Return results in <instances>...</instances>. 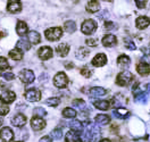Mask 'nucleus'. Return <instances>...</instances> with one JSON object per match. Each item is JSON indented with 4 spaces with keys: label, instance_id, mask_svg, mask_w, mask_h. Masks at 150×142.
<instances>
[{
    "label": "nucleus",
    "instance_id": "1",
    "mask_svg": "<svg viewBox=\"0 0 150 142\" xmlns=\"http://www.w3.org/2000/svg\"><path fill=\"white\" fill-rule=\"evenodd\" d=\"M133 80V75L131 74V72L129 71H124L121 72L117 77H116V84L120 86H127L131 83V81Z\"/></svg>",
    "mask_w": 150,
    "mask_h": 142
},
{
    "label": "nucleus",
    "instance_id": "2",
    "mask_svg": "<svg viewBox=\"0 0 150 142\" xmlns=\"http://www.w3.org/2000/svg\"><path fill=\"white\" fill-rule=\"evenodd\" d=\"M45 35L49 41H57L63 37V30L60 28H50L45 31Z\"/></svg>",
    "mask_w": 150,
    "mask_h": 142
},
{
    "label": "nucleus",
    "instance_id": "3",
    "mask_svg": "<svg viewBox=\"0 0 150 142\" xmlns=\"http://www.w3.org/2000/svg\"><path fill=\"white\" fill-rule=\"evenodd\" d=\"M96 30H97V22L94 19H85L84 22L82 23L81 31L85 35L92 34L93 32H96Z\"/></svg>",
    "mask_w": 150,
    "mask_h": 142
},
{
    "label": "nucleus",
    "instance_id": "4",
    "mask_svg": "<svg viewBox=\"0 0 150 142\" xmlns=\"http://www.w3.org/2000/svg\"><path fill=\"white\" fill-rule=\"evenodd\" d=\"M54 84L58 89H64V88H66L67 84H68V77H67V75H66L65 73H63V72L57 73L56 75H55V77H54Z\"/></svg>",
    "mask_w": 150,
    "mask_h": 142
},
{
    "label": "nucleus",
    "instance_id": "5",
    "mask_svg": "<svg viewBox=\"0 0 150 142\" xmlns=\"http://www.w3.org/2000/svg\"><path fill=\"white\" fill-rule=\"evenodd\" d=\"M18 77L19 80L23 83H25V84H30V83H32L35 80V75H34V73L31 69H23V71H21Z\"/></svg>",
    "mask_w": 150,
    "mask_h": 142
},
{
    "label": "nucleus",
    "instance_id": "6",
    "mask_svg": "<svg viewBox=\"0 0 150 142\" xmlns=\"http://www.w3.org/2000/svg\"><path fill=\"white\" fill-rule=\"evenodd\" d=\"M25 99L30 102H37L41 99V92L38 89H28L25 92Z\"/></svg>",
    "mask_w": 150,
    "mask_h": 142
},
{
    "label": "nucleus",
    "instance_id": "7",
    "mask_svg": "<svg viewBox=\"0 0 150 142\" xmlns=\"http://www.w3.org/2000/svg\"><path fill=\"white\" fill-rule=\"evenodd\" d=\"M0 99H1V102H4V104L6 105H9L15 101L16 93L14 91H10V90H5V91H2V93L0 95Z\"/></svg>",
    "mask_w": 150,
    "mask_h": 142
},
{
    "label": "nucleus",
    "instance_id": "8",
    "mask_svg": "<svg viewBox=\"0 0 150 142\" xmlns=\"http://www.w3.org/2000/svg\"><path fill=\"white\" fill-rule=\"evenodd\" d=\"M52 55H54L52 49L50 47H47V46L41 47L38 50V56L41 60H48V59H50L52 57Z\"/></svg>",
    "mask_w": 150,
    "mask_h": 142
},
{
    "label": "nucleus",
    "instance_id": "9",
    "mask_svg": "<svg viewBox=\"0 0 150 142\" xmlns=\"http://www.w3.org/2000/svg\"><path fill=\"white\" fill-rule=\"evenodd\" d=\"M0 139L2 142H10L14 139V132L10 127H2L0 130Z\"/></svg>",
    "mask_w": 150,
    "mask_h": 142
},
{
    "label": "nucleus",
    "instance_id": "10",
    "mask_svg": "<svg viewBox=\"0 0 150 142\" xmlns=\"http://www.w3.org/2000/svg\"><path fill=\"white\" fill-rule=\"evenodd\" d=\"M31 127L34 131H41L46 127V121L40 117H33L31 119Z\"/></svg>",
    "mask_w": 150,
    "mask_h": 142
},
{
    "label": "nucleus",
    "instance_id": "11",
    "mask_svg": "<svg viewBox=\"0 0 150 142\" xmlns=\"http://www.w3.org/2000/svg\"><path fill=\"white\" fill-rule=\"evenodd\" d=\"M126 102H127V101H126V98L123 95H121V93H117V95H115L112 97L110 104L117 109V108H123V106L126 104Z\"/></svg>",
    "mask_w": 150,
    "mask_h": 142
},
{
    "label": "nucleus",
    "instance_id": "12",
    "mask_svg": "<svg viewBox=\"0 0 150 142\" xmlns=\"http://www.w3.org/2000/svg\"><path fill=\"white\" fill-rule=\"evenodd\" d=\"M28 122L26 119V116L23 115V114H16L13 118H11V124L16 127H23Z\"/></svg>",
    "mask_w": 150,
    "mask_h": 142
},
{
    "label": "nucleus",
    "instance_id": "13",
    "mask_svg": "<svg viewBox=\"0 0 150 142\" xmlns=\"http://www.w3.org/2000/svg\"><path fill=\"white\" fill-rule=\"evenodd\" d=\"M107 56L105 54H98L92 59V65L94 67H103L107 64Z\"/></svg>",
    "mask_w": 150,
    "mask_h": 142
},
{
    "label": "nucleus",
    "instance_id": "14",
    "mask_svg": "<svg viewBox=\"0 0 150 142\" xmlns=\"http://www.w3.org/2000/svg\"><path fill=\"white\" fill-rule=\"evenodd\" d=\"M88 131H89V133L91 134L92 140H94V141H98V140L100 139V136H101V130H100V127H99L98 125L90 124V125H89Z\"/></svg>",
    "mask_w": 150,
    "mask_h": 142
},
{
    "label": "nucleus",
    "instance_id": "15",
    "mask_svg": "<svg viewBox=\"0 0 150 142\" xmlns=\"http://www.w3.org/2000/svg\"><path fill=\"white\" fill-rule=\"evenodd\" d=\"M103 47L110 48V47H115L117 45V38L112 34H107L103 38Z\"/></svg>",
    "mask_w": 150,
    "mask_h": 142
},
{
    "label": "nucleus",
    "instance_id": "16",
    "mask_svg": "<svg viewBox=\"0 0 150 142\" xmlns=\"http://www.w3.org/2000/svg\"><path fill=\"white\" fill-rule=\"evenodd\" d=\"M137 71L141 76H147L150 74V64L149 63H144L140 61L137 66Z\"/></svg>",
    "mask_w": 150,
    "mask_h": 142
},
{
    "label": "nucleus",
    "instance_id": "17",
    "mask_svg": "<svg viewBox=\"0 0 150 142\" xmlns=\"http://www.w3.org/2000/svg\"><path fill=\"white\" fill-rule=\"evenodd\" d=\"M89 95L92 98H99V97H103V95H107V90L101 88V86H94V88L90 89Z\"/></svg>",
    "mask_w": 150,
    "mask_h": 142
},
{
    "label": "nucleus",
    "instance_id": "18",
    "mask_svg": "<svg viewBox=\"0 0 150 142\" xmlns=\"http://www.w3.org/2000/svg\"><path fill=\"white\" fill-rule=\"evenodd\" d=\"M135 25L139 30H144L150 25V19L147 16H140L135 20Z\"/></svg>",
    "mask_w": 150,
    "mask_h": 142
},
{
    "label": "nucleus",
    "instance_id": "19",
    "mask_svg": "<svg viewBox=\"0 0 150 142\" xmlns=\"http://www.w3.org/2000/svg\"><path fill=\"white\" fill-rule=\"evenodd\" d=\"M7 10L11 14H17L22 10V4L19 1H15V0L9 1L7 5Z\"/></svg>",
    "mask_w": 150,
    "mask_h": 142
},
{
    "label": "nucleus",
    "instance_id": "20",
    "mask_svg": "<svg viewBox=\"0 0 150 142\" xmlns=\"http://www.w3.org/2000/svg\"><path fill=\"white\" fill-rule=\"evenodd\" d=\"M114 116L117 117V118H121V119H126L131 116V112L125 109L124 107L123 108H117L114 110Z\"/></svg>",
    "mask_w": 150,
    "mask_h": 142
},
{
    "label": "nucleus",
    "instance_id": "21",
    "mask_svg": "<svg viewBox=\"0 0 150 142\" xmlns=\"http://www.w3.org/2000/svg\"><path fill=\"white\" fill-rule=\"evenodd\" d=\"M28 41L31 45H38L41 41V35L37 31H30L28 33Z\"/></svg>",
    "mask_w": 150,
    "mask_h": 142
},
{
    "label": "nucleus",
    "instance_id": "22",
    "mask_svg": "<svg viewBox=\"0 0 150 142\" xmlns=\"http://www.w3.org/2000/svg\"><path fill=\"white\" fill-rule=\"evenodd\" d=\"M93 106L99 110H108L110 108V102L108 100H93Z\"/></svg>",
    "mask_w": 150,
    "mask_h": 142
},
{
    "label": "nucleus",
    "instance_id": "23",
    "mask_svg": "<svg viewBox=\"0 0 150 142\" xmlns=\"http://www.w3.org/2000/svg\"><path fill=\"white\" fill-rule=\"evenodd\" d=\"M16 32H17L18 35L24 37L26 33H28V24L25 22H23V20H18L17 22V25H16Z\"/></svg>",
    "mask_w": 150,
    "mask_h": 142
},
{
    "label": "nucleus",
    "instance_id": "24",
    "mask_svg": "<svg viewBox=\"0 0 150 142\" xmlns=\"http://www.w3.org/2000/svg\"><path fill=\"white\" fill-rule=\"evenodd\" d=\"M56 52L59 57H65L69 52V46L66 43H59L56 47Z\"/></svg>",
    "mask_w": 150,
    "mask_h": 142
},
{
    "label": "nucleus",
    "instance_id": "25",
    "mask_svg": "<svg viewBox=\"0 0 150 142\" xmlns=\"http://www.w3.org/2000/svg\"><path fill=\"white\" fill-rule=\"evenodd\" d=\"M117 64L122 68H127L131 64V58L127 56V55H121V56L117 58Z\"/></svg>",
    "mask_w": 150,
    "mask_h": 142
},
{
    "label": "nucleus",
    "instance_id": "26",
    "mask_svg": "<svg viewBox=\"0 0 150 142\" xmlns=\"http://www.w3.org/2000/svg\"><path fill=\"white\" fill-rule=\"evenodd\" d=\"M16 48L19 49L21 51H28V50L31 49V43L28 42L26 39H21L16 43Z\"/></svg>",
    "mask_w": 150,
    "mask_h": 142
},
{
    "label": "nucleus",
    "instance_id": "27",
    "mask_svg": "<svg viewBox=\"0 0 150 142\" xmlns=\"http://www.w3.org/2000/svg\"><path fill=\"white\" fill-rule=\"evenodd\" d=\"M96 123L99 124V125H107V124L110 123V117L108 115H103V114H99L96 116L94 118Z\"/></svg>",
    "mask_w": 150,
    "mask_h": 142
},
{
    "label": "nucleus",
    "instance_id": "28",
    "mask_svg": "<svg viewBox=\"0 0 150 142\" xmlns=\"http://www.w3.org/2000/svg\"><path fill=\"white\" fill-rule=\"evenodd\" d=\"M89 54H90V50H89L88 48L81 47V48H79V49H77V51L75 52V56H76L77 59L83 60V59H85L86 57L89 56Z\"/></svg>",
    "mask_w": 150,
    "mask_h": 142
},
{
    "label": "nucleus",
    "instance_id": "29",
    "mask_svg": "<svg viewBox=\"0 0 150 142\" xmlns=\"http://www.w3.org/2000/svg\"><path fill=\"white\" fill-rule=\"evenodd\" d=\"M100 9V5H99V2L98 1H89L88 4H86V10L89 11V13H91V14H94V13H97V11H99Z\"/></svg>",
    "mask_w": 150,
    "mask_h": 142
},
{
    "label": "nucleus",
    "instance_id": "30",
    "mask_svg": "<svg viewBox=\"0 0 150 142\" xmlns=\"http://www.w3.org/2000/svg\"><path fill=\"white\" fill-rule=\"evenodd\" d=\"M69 127L72 129V131H74V132H76V133L83 131V124H82L81 121H79V119H73V121L69 123Z\"/></svg>",
    "mask_w": 150,
    "mask_h": 142
},
{
    "label": "nucleus",
    "instance_id": "31",
    "mask_svg": "<svg viewBox=\"0 0 150 142\" xmlns=\"http://www.w3.org/2000/svg\"><path fill=\"white\" fill-rule=\"evenodd\" d=\"M73 106H74V108L81 110V112L88 110V106H86L84 100H82V99H75V100H73Z\"/></svg>",
    "mask_w": 150,
    "mask_h": 142
},
{
    "label": "nucleus",
    "instance_id": "32",
    "mask_svg": "<svg viewBox=\"0 0 150 142\" xmlns=\"http://www.w3.org/2000/svg\"><path fill=\"white\" fill-rule=\"evenodd\" d=\"M134 100L135 102H140V104H146L148 100V95L146 92H134Z\"/></svg>",
    "mask_w": 150,
    "mask_h": 142
},
{
    "label": "nucleus",
    "instance_id": "33",
    "mask_svg": "<svg viewBox=\"0 0 150 142\" xmlns=\"http://www.w3.org/2000/svg\"><path fill=\"white\" fill-rule=\"evenodd\" d=\"M79 140H80V136L74 131L71 130V131H68V132L66 133V136H65L66 142H79Z\"/></svg>",
    "mask_w": 150,
    "mask_h": 142
},
{
    "label": "nucleus",
    "instance_id": "34",
    "mask_svg": "<svg viewBox=\"0 0 150 142\" xmlns=\"http://www.w3.org/2000/svg\"><path fill=\"white\" fill-rule=\"evenodd\" d=\"M64 30L67 33H74L76 31V23L74 20H67L64 24Z\"/></svg>",
    "mask_w": 150,
    "mask_h": 142
},
{
    "label": "nucleus",
    "instance_id": "35",
    "mask_svg": "<svg viewBox=\"0 0 150 142\" xmlns=\"http://www.w3.org/2000/svg\"><path fill=\"white\" fill-rule=\"evenodd\" d=\"M9 57L14 60H21L23 58V51H21L19 49L15 48V49L9 51Z\"/></svg>",
    "mask_w": 150,
    "mask_h": 142
},
{
    "label": "nucleus",
    "instance_id": "36",
    "mask_svg": "<svg viewBox=\"0 0 150 142\" xmlns=\"http://www.w3.org/2000/svg\"><path fill=\"white\" fill-rule=\"evenodd\" d=\"M63 116L65 118H74L76 117V110L74 108H71V107H67L63 110Z\"/></svg>",
    "mask_w": 150,
    "mask_h": 142
},
{
    "label": "nucleus",
    "instance_id": "37",
    "mask_svg": "<svg viewBox=\"0 0 150 142\" xmlns=\"http://www.w3.org/2000/svg\"><path fill=\"white\" fill-rule=\"evenodd\" d=\"M63 138V132H62V130L60 129H55V130H52L51 133H50V139L52 140H60Z\"/></svg>",
    "mask_w": 150,
    "mask_h": 142
},
{
    "label": "nucleus",
    "instance_id": "38",
    "mask_svg": "<svg viewBox=\"0 0 150 142\" xmlns=\"http://www.w3.org/2000/svg\"><path fill=\"white\" fill-rule=\"evenodd\" d=\"M33 114H34V117H40V118H42V117H45V116L47 115V112H46L42 107H37V108H34Z\"/></svg>",
    "mask_w": 150,
    "mask_h": 142
},
{
    "label": "nucleus",
    "instance_id": "39",
    "mask_svg": "<svg viewBox=\"0 0 150 142\" xmlns=\"http://www.w3.org/2000/svg\"><path fill=\"white\" fill-rule=\"evenodd\" d=\"M124 46L126 47V49H129V50H135V49H137L135 43H134L130 38L124 39Z\"/></svg>",
    "mask_w": 150,
    "mask_h": 142
},
{
    "label": "nucleus",
    "instance_id": "40",
    "mask_svg": "<svg viewBox=\"0 0 150 142\" xmlns=\"http://www.w3.org/2000/svg\"><path fill=\"white\" fill-rule=\"evenodd\" d=\"M46 104L48 106H50V107H57L58 105L60 104V99L59 98H56V97H54V98H49L46 100Z\"/></svg>",
    "mask_w": 150,
    "mask_h": 142
},
{
    "label": "nucleus",
    "instance_id": "41",
    "mask_svg": "<svg viewBox=\"0 0 150 142\" xmlns=\"http://www.w3.org/2000/svg\"><path fill=\"white\" fill-rule=\"evenodd\" d=\"M80 141L81 142H91L92 141V136H91V134L89 133V131L82 132L81 136H80Z\"/></svg>",
    "mask_w": 150,
    "mask_h": 142
},
{
    "label": "nucleus",
    "instance_id": "42",
    "mask_svg": "<svg viewBox=\"0 0 150 142\" xmlns=\"http://www.w3.org/2000/svg\"><path fill=\"white\" fill-rule=\"evenodd\" d=\"M8 113H9L8 105L4 104V102L0 101V116H5V115H7Z\"/></svg>",
    "mask_w": 150,
    "mask_h": 142
},
{
    "label": "nucleus",
    "instance_id": "43",
    "mask_svg": "<svg viewBox=\"0 0 150 142\" xmlns=\"http://www.w3.org/2000/svg\"><path fill=\"white\" fill-rule=\"evenodd\" d=\"M7 68H9L8 60L5 57H0V71H5Z\"/></svg>",
    "mask_w": 150,
    "mask_h": 142
},
{
    "label": "nucleus",
    "instance_id": "44",
    "mask_svg": "<svg viewBox=\"0 0 150 142\" xmlns=\"http://www.w3.org/2000/svg\"><path fill=\"white\" fill-rule=\"evenodd\" d=\"M80 73H81V75L84 76V77H86V78H89V77H91V75H92V72L88 68V67H82L81 68V71H80Z\"/></svg>",
    "mask_w": 150,
    "mask_h": 142
},
{
    "label": "nucleus",
    "instance_id": "45",
    "mask_svg": "<svg viewBox=\"0 0 150 142\" xmlns=\"http://www.w3.org/2000/svg\"><path fill=\"white\" fill-rule=\"evenodd\" d=\"M103 28H106L107 31H112V30H116V24L115 23H112L110 20H108V22H105V24H103Z\"/></svg>",
    "mask_w": 150,
    "mask_h": 142
},
{
    "label": "nucleus",
    "instance_id": "46",
    "mask_svg": "<svg viewBox=\"0 0 150 142\" xmlns=\"http://www.w3.org/2000/svg\"><path fill=\"white\" fill-rule=\"evenodd\" d=\"M1 75L4 76V78H5V80H7V81H11V80H14V78H15L14 73H11V72H6V73H2Z\"/></svg>",
    "mask_w": 150,
    "mask_h": 142
},
{
    "label": "nucleus",
    "instance_id": "47",
    "mask_svg": "<svg viewBox=\"0 0 150 142\" xmlns=\"http://www.w3.org/2000/svg\"><path fill=\"white\" fill-rule=\"evenodd\" d=\"M85 43H86L88 46H90V47H97V46H98V41H97L96 39H88V40L85 41Z\"/></svg>",
    "mask_w": 150,
    "mask_h": 142
},
{
    "label": "nucleus",
    "instance_id": "48",
    "mask_svg": "<svg viewBox=\"0 0 150 142\" xmlns=\"http://www.w3.org/2000/svg\"><path fill=\"white\" fill-rule=\"evenodd\" d=\"M135 5L138 6V8H140V9H142V8H144L146 6H147V1H139V0H137L135 1Z\"/></svg>",
    "mask_w": 150,
    "mask_h": 142
},
{
    "label": "nucleus",
    "instance_id": "49",
    "mask_svg": "<svg viewBox=\"0 0 150 142\" xmlns=\"http://www.w3.org/2000/svg\"><path fill=\"white\" fill-rule=\"evenodd\" d=\"M39 142H52V140L50 139V136H43V138L40 139Z\"/></svg>",
    "mask_w": 150,
    "mask_h": 142
},
{
    "label": "nucleus",
    "instance_id": "50",
    "mask_svg": "<svg viewBox=\"0 0 150 142\" xmlns=\"http://www.w3.org/2000/svg\"><path fill=\"white\" fill-rule=\"evenodd\" d=\"M64 66L66 67V68H67V69H71V68H73V64H72V63H71V61H68V63H65V64H64Z\"/></svg>",
    "mask_w": 150,
    "mask_h": 142
},
{
    "label": "nucleus",
    "instance_id": "51",
    "mask_svg": "<svg viewBox=\"0 0 150 142\" xmlns=\"http://www.w3.org/2000/svg\"><path fill=\"white\" fill-rule=\"evenodd\" d=\"M99 142H112V141L108 140V139H103V140H101V141H99Z\"/></svg>",
    "mask_w": 150,
    "mask_h": 142
},
{
    "label": "nucleus",
    "instance_id": "52",
    "mask_svg": "<svg viewBox=\"0 0 150 142\" xmlns=\"http://www.w3.org/2000/svg\"><path fill=\"white\" fill-rule=\"evenodd\" d=\"M147 90H148V92H150V83L147 84Z\"/></svg>",
    "mask_w": 150,
    "mask_h": 142
},
{
    "label": "nucleus",
    "instance_id": "53",
    "mask_svg": "<svg viewBox=\"0 0 150 142\" xmlns=\"http://www.w3.org/2000/svg\"><path fill=\"white\" fill-rule=\"evenodd\" d=\"M2 123H4V119H2V118H0V126L2 125Z\"/></svg>",
    "mask_w": 150,
    "mask_h": 142
},
{
    "label": "nucleus",
    "instance_id": "54",
    "mask_svg": "<svg viewBox=\"0 0 150 142\" xmlns=\"http://www.w3.org/2000/svg\"><path fill=\"white\" fill-rule=\"evenodd\" d=\"M16 142H22V141H16Z\"/></svg>",
    "mask_w": 150,
    "mask_h": 142
}]
</instances>
